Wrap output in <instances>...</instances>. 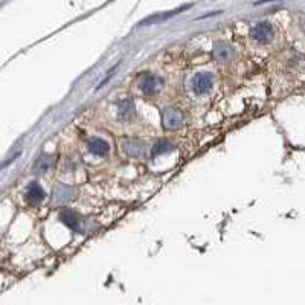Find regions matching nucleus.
Here are the masks:
<instances>
[{
	"instance_id": "obj_1",
	"label": "nucleus",
	"mask_w": 305,
	"mask_h": 305,
	"mask_svg": "<svg viewBox=\"0 0 305 305\" xmlns=\"http://www.w3.org/2000/svg\"><path fill=\"white\" fill-rule=\"evenodd\" d=\"M162 87H164V80L155 73H145L139 83V89L148 96L159 93Z\"/></svg>"
},
{
	"instance_id": "obj_2",
	"label": "nucleus",
	"mask_w": 305,
	"mask_h": 305,
	"mask_svg": "<svg viewBox=\"0 0 305 305\" xmlns=\"http://www.w3.org/2000/svg\"><path fill=\"white\" fill-rule=\"evenodd\" d=\"M162 122L167 130H179L183 125L185 119L180 110L174 107H168L162 111Z\"/></svg>"
},
{
	"instance_id": "obj_3",
	"label": "nucleus",
	"mask_w": 305,
	"mask_h": 305,
	"mask_svg": "<svg viewBox=\"0 0 305 305\" xmlns=\"http://www.w3.org/2000/svg\"><path fill=\"white\" fill-rule=\"evenodd\" d=\"M214 86V75L211 72H199L193 80V90L196 95L208 93Z\"/></svg>"
},
{
	"instance_id": "obj_4",
	"label": "nucleus",
	"mask_w": 305,
	"mask_h": 305,
	"mask_svg": "<svg viewBox=\"0 0 305 305\" xmlns=\"http://www.w3.org/2000/svg\"><path fill=\"white\" fill-rule=\"evenodd\" d=\"M273 28L270 23L267 22H261L258 25H255L252 29H250V37L253 38L255 42L264 45V43H269L272 38H273Z\"/></svg>"
},
{
	"instance_id": "obj_5",
	"label": "nucleus",
	"mask_w": 305,
	"mask_h": 305,
	"mask_svg": "<svg viewBox=\"0 0 305 305\" xmlns=\"http://www.w3.org/2000/svg\"><path fill=\"white\" fill-rule=\"evenodd\" d=\"M234 57V49L224 42H217L214 45V58L220 63H226Z\"/></svg>"
},
{
	"instance_id": "obj_6",
	"label": "nucleus",
	"mask_w": 305,
	"mask_h": 305,
	"mask_svg": "<svg viewBox=\"0 0 305 305\" xmlns=\"http://www.w3.org/2000/svg\"><path fill=\"white\" fill-rule=\"evenodd\" d=\"M60 220L69 229H72V231H75V232H80L81 231V218L76 215L75 212H72V211H63L60 214Z\"/></svg>"
},
{
	"instance_id": "obj_7",
	"label": "nucleus",
	"mask_w": 305,
	"mask_h": 305,
	"mask_svg": "<svg viewBox=\"0 0 305 305\" xmlns=\"http://www.w3.org/2000/svg\"><path fill=\"white\" fill-rule=\"evenodd\" d=\"M87 148H89V151L92 152V155L99 156V158L105 156L107 152H108V143L104 139H101V137H92V139H89Z\"/></svg>"
},
{
	"instance_id": "obj_8",
	"label": "nucleus",
	"mask_w": 305,
	"mask_h": 305,
	"mask_svg": "<svg viewBox=\"0 0 305 305\" xmlns=\"http://www.w3.org/2000/svg\"><path fill=\"white\" fill-rule=\"evenodd\" d=\"M133 113H134V105L131 99H122L118 102V119L125 122L130 121L133 118Z\"/></svg>"
},
{
	"instance_id": "obj_9",
	"label": "nucleus",
	"mask_w": 305,
	"mask_h": 305,
	"mask_svg": "<svg viewBox=\"0 0 305 305\" xmlns=\"http://www.w3.org/2000/svg\"><path fill=\"white\" fill-rule=\"evenodd\" d=\"M46 194H45V191L43 188L38 185V183H31L26 189V199L29 203L35 205V203H40L42 200H45Z\"/></svg>"
},
{
	"instance_id": "obj_10",
	"label": "nucleus",
	"mask_w": 305,
	"mask_h": 305,
	"mask_svg": "<svg viewBox=\"0 0 305 305\" xmlns=\"http://www.w3.org/2000/svg\"><path fill=\"white\" fill-rule=\"evenodd\" d=\"M122 149L128 158H139L143 151V145L136 139H127L122 143Z\"/></svg>"
},
{
	"instance_id": "obj_11",
	"label": "nucleus",
	"mask_w": 305,
	"mask_h": 305,
	"mask_svg": "<svg viewBox=\"0 0 305 305\" xmlns=\"http://www.w3.org/2000/svg\"><path fill=\"white\" fill-rule=\"evenodd\" d=\"M186 8H188V7H182V8L174 10V11H171V13H165V14H161V16H151V17L145 19L143 22H140V25L146 26V25H151V23H159V22H164V20H167V19H170V17H173V16H176V14L182 13V11H185Z\"/></svg>"
},
{
	"instance_id": "obj_12",
	"label": "nucleus",
	"mask_w": 305,
	"mask_h": 305,
	"mask_svg": "<svg viewBox=\"0 0 305 305\" xmlns=\"http://www.w3.org/2000/svg\"><path fill=\"white\" fill-rule=\"evenodd\" d=\"M171 149H174V146L170 142L159 140V142H156L155 146H152V156H159V155H164V152H170Z\"/></svg>"
},
{
	"instance_id": "obj_13",
	"label": "nucleus",
	"mask_w": 305,
	"mask_h": 305,
	"mask_svg": "<svg viewBox=\"0 0 305 305\" xmlns=\"http://www.w3.org/2000/svg\"><path fill=\"white\" fill-rule=\"evenodd\" d=\"M116 67H118V64H116V66H114V67H113V69H111V70L108 72V76H107V78H105V80H104V81H102V83H101L99 86H98V89L104 87V86H105V84H107V83L110 81V78H111V76H113V72H114V69H116Z\"/></svg>"
}]
</instances>
